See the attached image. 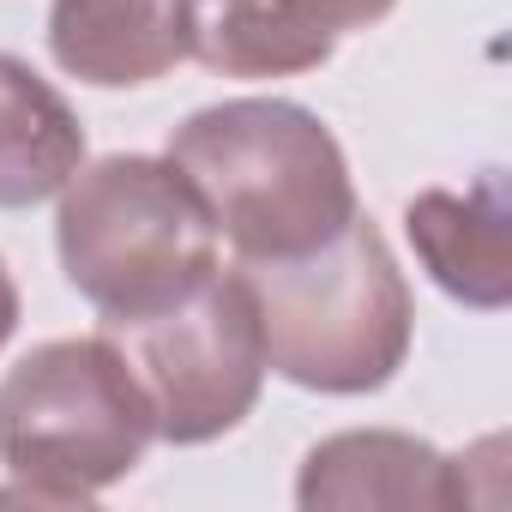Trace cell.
<instances>
[{"instance_id": "obj_1", "label": "cell", "mask_w": 512, "mask_h": 512, "mask_svg": "<svg viewBox=\"0 0 512 512\" xmlns=\"http://www.w3.org/2000/svg\"><path fill=\"white\" fill-rule=\"evenodd\" d=\"M169 163L241 260L326 247L362 205L332 127L290 97H229L169 133Z\"/></svg>"}, {"instance_id": "obj_2", "label": "cell", "mask_w": 512, "mask_h": 512, "mask_svg": "<svg viewBox=\"0 0 512 512\" xmlns=\"http://www.w3.org/2000/svg\"><path fill=\"white\" fill-rule=\"evenodd\" d=\"M235 272L253 296V314H260L266 368L284 374L290 386L362 398L404 368L416 302L386 235L362 211L314 253L241 260Z\"/></svg>"}, {"instance_id": "obj_3", "label": "cell", "mask_w": 512, "mask_h": 512, "mask_svg": "<svg viewBox=\"0 0 512 512\" xmlns=\"http://www.w3.org/2000/svg\"><path fill=\"white\" fill-rule=\"evenodd\" d=\"M151 440V398L109 332L37 344L0 380V464L19 476L0 500L91 506L133 476Z\"/></svg>"}, {"instance_id": "obj_4", "label": "cell", "mask_w": 512, "mask_h": 512, "mask_svg": "<svg viewBox=\"0 0 512 512\" xmlns=\"http://www.w3.org/2000/svg\"><path fill=\"white\" fill-rule=\"evenodd\" d=\"M55 247L67 284L115 320H145L217 272V223L169 157L115 151L61 187Z\"/></svg>"}, {"instance_id": "obj_5", "label": "cell", "mask_w": 512, "mask_h": 512, "mask_svg": "<svg viewBox=\"0 0 512 512\" xmlns=\"http://www.w3.org/2000/svg\"><path fill=\"white\" fill-rule=\"evenodd\" d=\"M121 356L133 362L157 440L169 446H205L260 404L266 386V344H260V314L241 284V272L217 266L193 296H181L163 314L145 320H115L103 326Z\"/></svg>"}, {"instance_id": "obj_6", "label": "cell", "mask_w": 512, "mask_h": 512, "mask_svg": "<svg viewBox=\"0 0 512 512\" xmlns=\"http://www.w3.org/2000/svg\"><path fill=\"white\" fill-rule=\"evenodd\" d=\"M464 500L470 488L458 458L398 428L332 434L302 458V476H296L302 512H446Z\"/></svg>"}, {"instance_id": "obj_7", "label": "cell", "mask_w": 512, "mask_h": 512, "mask_svg": "<svg viewBox=\"0 0 512 512\" xmlns=\"http://www.w3.org/2000/svg\"><path fill=\"white\" fill-rule=\"evenodd\" d=\"M404 229L422 272L464 308L500 314L512 302V211H506V175L488 169L476 187L446 193V187H422L404 205Z\"/></svg>"}, {"instance_id": "obj_8", "label": "cell", "mask_w": 512, "mask_h": 512, "mask_svg": "<svg viewBox=\"0 0 512 512\" xmlns=\"http://www.w3.org/2000/svg\"><path fill=\"white\" fill-rule=\"evenodd\" d=\"M49 55L61 73L97 91H127L187 61V43L175 0H55Z\"/></svg>"}, {"instance_id": "obj_9", "label": "cell", "mask_w": 512, "mask_h": 512, "mask_svg": "<svg viewBox=\"0 0 512 512\" xmlns=\"http://www.w3.org/2000/svg\"><path fill=\"white\" fill-rule=\"evenodd\" d=\"M175 13L187 55L223 79H296L338 49L302 0H175Z\"/></svg>"}, {"instance_id": "obj_10", "label": "cell", "mask_w": 512, "mask_h": 512, "mask_svg": "<svg viewBox=\"0 0 512 512\" xmlns=\"http://www.w3.org/2000/svg\"><path fill=\"white\" fill-rule=\"evenodd\" d=\"M85 169L79 109L19 55L0 49V211L55 199Z\"/></svg>"}, {"instance_id": "obj_11", "label": "cell", "mask_w": 512, "mask_h": 512, "mask_svg": "<svg viewBox=\"0 0 512 512\" xmlns=\"http://www.w3.org/2000/svg\"><path fill=\"white\" fill-rule=\"evenodd\" d=\"M308 7V19L320 25V31H332V37H344V31H368V25H380L398 0H302Z\"/></svg>"}, {"instance_id": "obj_12", "label": "cell", "mask_w": 512, "mask_h": 512, "mask_svg": "<svg viewBox=\"0 0 512 512\" xmlns=\"http://www.w3.org/2000/svg\"><path fill=\"white\" fill-rule=\"evenodd\" d=\"M13 332H19V284H13L7 260H0V350H7Z\"/></svg>"}]
</instances>
